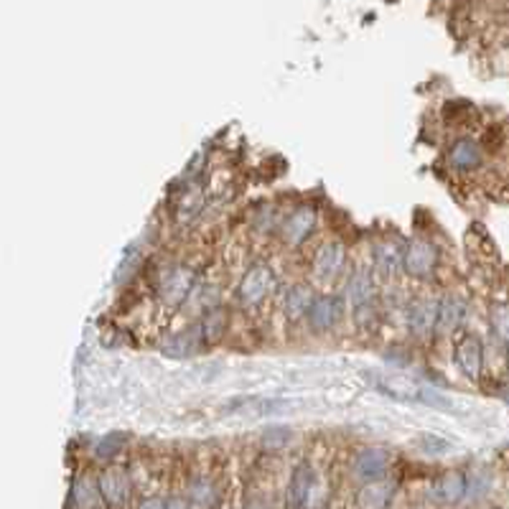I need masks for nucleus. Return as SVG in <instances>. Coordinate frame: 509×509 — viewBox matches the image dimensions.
<instances>
[{
    "mask_svg": "<svg viewBox=\"0 0 509 509\" xmlns=\"http://www.w3.org/2000/svg\"><path fill=\"white\" fill-rule=\"evenodd\" d=\"M135 509H165V502L161 496H145V499H140V504Z\"/></svg>",
    "mask_w": 509,
    "mask_h": 509,
    "instance_id": "7c9ffc66",
    "label": "nucleus"
},
{
    "mask_svg": "<svg viewBox=\"0 0 509 509\" xmlns=\"http://www.w3.org/2000/svg\"><path fill=\"white\" fill-rule=\"evenodd\" d=\"M288 441H291V431L283 428V425L267 428V431L263 433V438H260V444H263V448H267V451H280V448H285Z\"/></svg>",
    "mask_w": 509,
    "mask_h": 509,
    "instance_id": "a878e982",
    "label": "nucleus"
},
{
    "mask_svg": "<svg viewBox=\"0 0 509 509\" xmlns=\"http://www.w3.org/2000/svg\"><path fill=\"white\" fill-rule=\"evenodd\" d=\"M397 484L393 479H377V482L362 484L356 492V509H387L393 502Z\"/></svg>",
    "mask_w": 509,
    "mask_h": 509,
    "instance_id": "ddd939ff",
    "label": "nucleus"
},
{
    "mask_svg": "<svg viewBox=\"0 0 509 509\" xmlns=\"http://www.w3.org/2000/svg\"><path fill=\"white\" fill-rule=\"evenodd\" d=\"M466 113H471V105L466 100H454V102H448L444 107V115L451 120V123H458L461 120V115H466Z\"/></svg>",
    "mask_w": 509,
    "mask_h": 509,
    "instance_id": "c756f323",
    "label": "nucleus"
},
{
    "mask_svg": "<svg viewBox=\"0 0 509 509\" xmlns=\"http://www.w3.org/2000/svg\"><path fill=\"white\" fill-rule=\"evenodd\" d=\"M466 479H469V492H466L469 499H482L492 486V476H489V471L484 469H474L471 474H466Z\"/></svg>",
    "mask_w": 509,
    "mask_h": 509,
    "instance_id": "393cba45",
    "label": "nucleus"
},
{
    "mask_svg": "<svg viewBox=\"0 0 509 509\" xmlns=\"http://www.w3.org/2000/svg\"><path fill=\"white\" fill-rule=\"evenodd\" d=\"M100 499V486H97L95 479H89V476H79L76 479L75 486H72V504L76 509H95Z\"/></svg>",
    "mask_w": 509,
    "mask_h": 509,
    "instance_id": "aec40b11",
    "label": "nucleus"
},
{
    "mask_svg": "<svg viewBox=\"0 0 509 509\" xmlns=\"http://www.w3.org/2000/svg\"><path fill=\"white\" fill-rule=\"evenodd\" d=\"M245 509H270V507L265 504V499L253 496V499H247V502H245Z\"/></svg>",
    "mask_w": 509,
    "mask_h": 509,
    "instance_id": "473e14b6",
    "label": "nucleus"
},
{
    "mask_svg": "<svg viewBox=\"0 0 509 509\" xmlns=\"http://www.w3.org/2000/svg\"><path fill=\"white\" fill-rule=\"evenodd\" d=\"M387 469H390V451L382 448V445L359 448L356 456L352 458V471H354V476H359L364 484L384 479Z\"/></svg>",
    "mask_w": 509,
    "mask_h": 509,
    "instance_id": "7ed1b4c3",
    "label": "nucleus"
},
{
    "mask_svg": "<svg viewBox=\"0 0 509 509\" xmlns=\"http://www.w3.org/2000/svg\"><path fill=\"white\" fill-rule=\"evenodd\" d=\"M344 254L346 253H344V245L339 240L321 245L316 257H314V275H316V280L329 283V280L336 278L344 267Z\"/></svg>",
    "mask_w": 509,
    "mask_h": 509,
    "instance_id": "f8f14e48",
    "label": "nucleus"
},
{
    "mask_svg": "<svg viewBox=\"0 0 509 509\" xmlns=\"http://www.w3.org/2000/svg\"><path fill=\"white\" fill-rule=\"evenodd\" d=\"M438 311H441V301L435 298H418L407 311V329L413 336H428L438 329Z\"/></svg>",
    "mask_w": 509,
    "mask_h": 509,
    "instance_id": "9b49d317",
    "label": "nucleus"
},
{
    "mask_svg": "<svg viewBox=\"0 0 509 509\" xmlns=\"http://www.w3.org/2000/svg\"><path fill=\"white\" fill-rule=\"evenodd\" d=\"M454 362L456 367L469 377V380H479L484 367V344L476 334H466L461 336L454 349Z\"/></svg>",
    "mask_w": 509,
    "mask_h": 509,
    "instance_id": "9d476101",
    "label": "nucleus"
},
{
    "mask_svg": "<svg viewBox=\"0 0 509 509\" xmlns=\"http://www.w3.org/2000/svg\"><path fill=\"white\" fill-rule=\"evenodd\" d=\"M202 346H206V336H204L202 324H196V326H189V329L165 336L164 342H161V352L165 356H171V359H189Z\"/></svg>",
    "mask_w": 509,
    "mask_h": 509,
    "instance_id": "1a4fd4ad",
    "label": "nucleus"
},
{
    "mask_svg": "<svg viewBox=\"0 0 509 509\" xmlns=\"http://www.w3.org/2000/svg\"><path fill=\"white\" fill-rule=\"evenodd\" d=\"M469 316V304L461 295H444L441 298V311H438V329L454 331L458 329Z\"/></svg>",
    "mask_w": 509,
    "mask_h": 509,
    "instance_id": "f3484780",
    "label": "nucleus"
},
{
    "mask_svg": "<svg viewBox=\"0 0 509 509\" xmlns=\"http://www.w3.org/2000/svg\"><path fill=\"white\" fill-rule=\"evenodd\" d=\"M438 265V250L431 240H413L405 247L403 270L413 278H428Z\"/></svg>",
    "mask_w": 509,
    "mask_h": 509,
    "instance_id": "39448f33",
    "label": "nucleus"
},
{
    "mask_svg": "<svg viewBox=\"0 0 509 509\" xmlns=\"http://www.w3.org/2000/svg\"><path fill=\"white\" fill-rule=\"evenodd\" d=\"M420 445H423L425 454H445L451 448V444L438 438V435H420Z\"/></svg>",
    "mask_w": 509,
    "mask_h": 509,
    "instance_id": "c85d7f7f",
    "label": "nucleus"
},
{
    "mask_svg": "<svg viewBox=\"0 0 509 509\" xmlns=\"http://www.w3.org/2000/svg\"><path fill=\"white\" fill-rule=\"evenodd\" d=\"M191 502L199 504L202 509H212L216 504V489L215 484L209 482L206 476H196L189 486Z\"/></svg>",
    "mask_w": 509,
    "mask_h": 509,
    "instance_id": "412c9836",
    "label": "nucleus"
},
{
    "mask_svg": "<svg viewBox=\"0 0 509 509\" xmlns=\"http://www.w3.org/2000/svg\"><path fill=\"white\" fill-rule=\"evenodd\" d=\"M314 301H316L314 293L308 291L305 285H291L285 291V298H283V311L288 318H301L311 311Z\"/></svg>",
    "mask_w": 509,
    "mask_h": 509,
    "instance_id": "6ab92c4d",
    "label": "nucleus"
},
{
    "mask_svg": "<svg viewBox=\"0 0 509 509\" xmlns=\"http://www.w3.org/2000/svg\"><path fill=\"white\" fill-rule=\"evenodd\" d=\"M316 489V474L308 461H301L291 474V482L285 486V507L305 509L311 502V494Z\"/></svg>",
    "mask_w": 509,
    "mask_h": 509,
    "instance_id": "423d86ee",
    "label": "nucleus"
},
{
    "mask_svg": "<svg viewBox=\"0 0 509 509\" xmlns=\"http://www.w3.org/2000/svg\"><path fill=\"white\" fill-rule=\"evenodd\" d=\"M140 263V254H138V247L135 245H130L125 253H123V260H120V265H117V270H115V280L120 283V278L127 280V275L138 267Z\"/></svg>",
    "mask_w": 509,
    "mask_h": 509,
    "instance_id": "bb28decb",
    "label": "nucleus"
},
{
    "mask_svg": "<svg viewBox=\"0 0 509 509\" xmlns=\"http://www.w3.org/2000/svg\"><path fill=\"white\" fill-rule=\"evenodd\" d=\"M278 288V278L265 263H254L253 267L245 270L240 285H237V295L245 305H260L265 298H270Z\"/></svg>",
    "mask_w": 509,
    "mask_h": 509,
    "instance_id": "f257e3e1",
    "label": "nucleus"
},
{
    "mask_svg": "<svg viewBox=\"0 0 509 509\" xmlns=\"http://www.w3.org/2000/svg\"><path fill=\"white\" fill-rule=\"evenodd\" d=\"M346 298H349V304L354 305L356 314H362L364 308L374 305V280L364 267H356L352 273V278L346 283Z\"/></svg>",
    "mask_w": 509,
    "mask_h": 509,
    "instance_id": "2eb2a0df",
    "label": "nucleus"
},
{
    "mask_svg": "<svg viewBox=\"0 0 509 509\" xmlns=\"http://www.w3.org/2000/svg\"><path fill=\"white\" fill-rule=\"evenodd\" d=\"M97 486H100L102 502L107 507L113 509H123L130 499V492H133V484H130V476H127L125 469L120 466H110L100 474L97 479Z\"/></svg>",
    "mask_w": 509,
    "mask_h": 509,
    "instance_id": "20e7f679",
    "label": "nucleus"
},
{
    "mask_svg": "<svg viewBox=\"0 0 509 509\" xmlns=\"http://www.w3.org/2000/svg\"><path fill=\"white\" fill-rule=\"evenodd\" d=\"M204 204V194H202V189H186V194L181 196V202H178V215L181 216H191L199 206Z\"/></svg>",
    "mask_w": 509,
    "mask_h": 509,
    "instance_id": "cd10ccee",
    "label": "nucleus"
},
{
    "mask_svg": "<svg viewBox=\"0 0 509 509\" xmlns=\"http://www.w3.org/2000/svg\"><path fill=\"white\" fill-rule=\"evenodd\" d=\"M194 288H196V273L184 265L165 270L164 278L158 280V295H161V301H164L165 305H171V308L184 304L191 293H194Z\"/></svg>",
    "mask_w": 509,
    "mask_h": 509,
    "instance_id": "f03ea898",
    "label": "nucleus"
},
{
    "mask_svg": "<svg viewBox=\"0 0 509 509\" xmlns=\"http://www.w3.org/2000/svg\"><path fill=\"white\" fill-rule=\"evenodd\" d=\"M466 492H469V479L464 471H445L428 486V496L435 504H444V507L458 504L466 496Z\"/></svg>",
    "mask_w": 509,
    "mask_h": 509,
    "instance_id": "0eeeda50",
    "label": "nucleus"
},
{
    "mask_svg": "<svg viewBox=\"0 0 509 509\" xmlns=\"http://www.w3.org/2000/svg\"><path fill=\"white\" fill-rule=\"evenodd\" d=\"M344 301L339 295H318L314 305H311V311H308V324H311V329L316 331H329L339 318H342V311H344Z\"/></svg>",
    "mask_w": 509,
    "mask_h": 509,
    "instance_id": "4468645a",
    "label": "nucleus"
},
{
    "mask_svg": "<svg viewBox=\"0 0 509 509\" xmlns=\"http://www.w3.org/2000/svg\"><path fill=\"white\" fill-rule=\"evenodd\" d=\"M225 324H227V316H225L219 308H212V311L204 316L202 326H204V336H206V344L216 342V339L225 334Z\"/></svg>",
    "mask_w": 509,
    "mask_h": 509,
    "instance_id": "b1692460",
    "label": "nucleus"
},
{
    "mask_svg": "<svg viewBox=\"0 0 509 509\" xmlns=\"http://www.w3.org/2000/svg\"><path fill=\"white\" fill-rule=\"evenodd\" d=\"M127 435L125 433L115 431V433H107V435H102L97 445H95V456L97 458H113L120 454V448L125 445Z\"/></svg>",
    "mask_w": 509,
    "mask_h": 509,
    "instance_id": "5701e85b",
    "label": "nucleus"
},
{
    "mask_svg": "<svg viewBox=\"0 0 509 509\" xmlns=\"http://www.w3.org/2000/svg\"><path fill=\"white\" fill-rule=\"evenodd\" d=\"M165 509H191V502L186 496H168L165 499Z\"/></svg>",
    "mask_w": 509,
    "mask_h": 509,
    "instance_id": "2f4dec72",
    "label": "nucleus"
},
{
    "mask_svg": "<svg viewBox=\"0 0 509 509\" xmlns=\"http://www.w3.org/2000/svg\"><path fill=\"white\" fill-rule=\"evenodd\" d=\"M314 229H316V209L311 204H298L280 225V235L288 245H301L314 235Z\"/></svg>",
    "mask_w": 509,
    "mask_h": 509,
    "instance_id": "6e6552de",
    "label": "nucleus"
},
{
    "mask_svg": "<svg viewBox=\"0 0 509 509\" xmlns=\"http://www.w3.org/2000/svg\"><path fill=\"white\" fill-rule=\"evenodd\" d=\"M374 267L380 270V275L390 278L397 273V267H403V257H405V250L393 240H382L374 245Z\"/></svg>",
    "mask_w": 509,
    "mask_h": 509,
    "instance_id": "a211bd4d",
    "label": "nucleus"
},
{
    "mask_svg": "<svg viewBox=\"0 0 509 509\" xmlns=\"http://www.w3.org/2000/svg\"><path fill=\"white\" fill-rule=\"evenodd\" d=\"M482 164V145L474 138H458L448 151V165L456 171H474Z\"/></svg>",
    "mask_w": 509,
    "mask_h": 509,
    "instance_id": "dca6fc26",
    "label": "nucleus"
},
{
    "mask_svg": "<svg viewBox=\"0 0 509 509\" xmlns=\"http://www.w3.org/2000/svg\"><path fill=\"white\" fill-rule=\"evenodd\" d=\"M489 324H492V331L499 342L509 344V301L504 304H496L489 314Z\"/></svg>",
    "mask_w": 509,
    "mask_h": 509,
    "instance_id": "4be33fe9",
    "label": "nucleus"
}]
</instances>
